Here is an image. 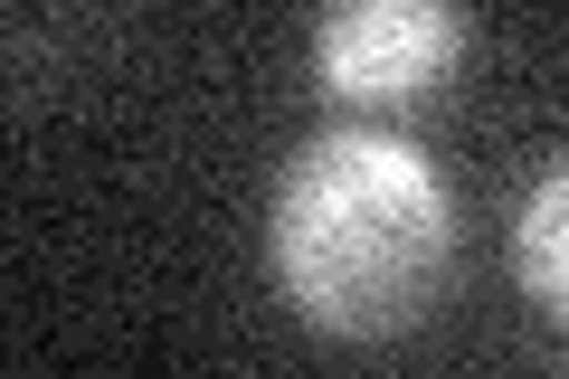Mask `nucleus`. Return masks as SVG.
Segmentation results:
<instances>
[{"label": "nucleus", "mask_w": 569, "mask_h": 379, "mask_svg": "<svg viewBox=\"0 0 569 379\" xmlns=\"http://www.w3.org/2000/svg\"><path fill=\"white\" fill-rule=\"evenodd\" d=\"M266 257L313 332H408L456 266V200L399 133H313L276 180Z\"/></svg>", "instance_id": "nucleus-1"}, {"label": "nucleus", "mask_w": 569, "mask_h": 379, "mask_svg": "<svg viewBox=\"0 0 569 379\" xmlns=\"http://www.w3.org/2000/svg\"><path fill=\"white\" fill-rule=\"evenodd\" d=\"M466 48V10L456 0H332L313 20V67L332 96H427Z\"/></svg>", "instance_id": "nucleus-2"}, {"label": "nucleus", "mask_w": 569, "mask_h": 379, "mask_svg": "<svg viewBox=\"0 0 569 379\" xmlns=\"http://www.w3.org/2000/svg\"><path fill=\"white\" fill-rule=\"evenodd\" d=\"M512 266H522V285L569 322V161H550V171L522 190V219H512Z\"/></svg>", "instance_id": "nucleus-3"}]
</instances>
